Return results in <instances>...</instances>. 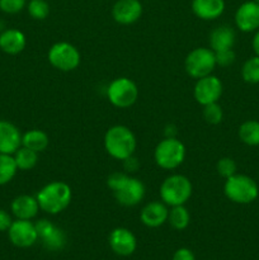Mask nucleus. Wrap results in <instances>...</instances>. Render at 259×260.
Instances as JSON below:
<instances>
[{
  "instance_id": "412c9836",
  "label": "nucleus",
  "mask_w": 259,
  "mask_h": 260,
  "mask_svg": "<svg viewBox=\"0 0 259 260\" xmlns=\"http://www.w3.org/2000/svg\"><path fill=\"white\" fill-rule=\"evenodd\" d=\"M192 10L203 20L217 19L225 10V0H193Z\"/></svg>"
},
{
  "instance_id": "b1692460",
  "label": "nucleus",
  "mask_w": 259,
  "mask_h": 260,
  "mask_svg": "<svg viewBox=\"0 0 259 260\" xmlns=\"http://www.w3.org/2000/svg\"><path fill=\"white\" fill-rule=\"evenodd\" d=\"M168 222L174 230L178 231H182L188 228L190 222V215L187 208L184 207V205L173 206L170 208L169 215H168Z\"/></svg>"
},
{
  "instance_id": "0eeeda50",
  "label": "nucleus",
  "mask_w": 259,
  "mask_h": 260,
  "mask_svg": "<svg viewBox=\"0 0 259 260\" xmlns=\"http://www.w3.org/2000/svg\"><path fill=\"white\" fill-rule=\"evenodd\" d=\"M107 98L117 108H130L139 98V88L128 78L114 79L107 88Z\"/></svg>"
},
{
  "instance_id": "bb28decb",
  "label": "nucleus",
  "mask_w": 259,
  "mask_h": 260,
  "mask_svg": "<svg viewBox=\"0 0 259 260\" xmlns=\"http://www.w3.org/2000/svg\"><path fill=\"white\" fill-rule=\"evenodd\" d=\"M241 78L248 84H259V56H253L244 62Z\"/></svg>"
},
{
  "instance_id": "c756f323",
  "label": "nucleus",
  "mask_w": 259,
  "mask_h": 260,
  "mask_svg": "<svg viewBox=\"0 0 259 260\" xmlns=\"http://www.w3.org/2000/svg\"><path fill=\"white\" fill-rule=\"evenodd\" d=\"M216 170H217L220 177L228 179V178L233 177L234 174H236L238 167H236L235 160H233L231 157H222V159H220L217 161Z\"/></svg>"
},
{
  "instance_id": "c85d7f7f",
  "label": "nucleus",
  "mask_w": 259,
  "mask_h": 260,
  "mask_svg": "<svg viewBox=\"0 0 259 260\" xmlns=\"http://www.w3.org/2000/svg\"><path fill=\"white\" fill-rule=\"evenodd\" d=\"M202 114L205 121L210 124L221 123V121H222L223 118L222 108H221V106L218 104V102L207 104V106H203Z\"/></svg>"
},
{
  "instance_id": "6e6552de",
  "label": "nucleus",
  "mask_w": 259,
  "mask_h": 260,
  "mask_svg": "<svg viewBox=\"0 0 259 260\" xmlns=\"http://www.w3.org/2000/svg\"><path fill=\"white\" fill-rule=\"evenodd\" d=\"M216 56L211 48L198 47L190 51L185 57V71L193 79L211 75L216 68Z\"/></svg>"
},
{
  "instance_id": "6ab92c4d",
  "label": "nucleus",
  "mask_w": 259,
  "mask_h": 260,
  "mask_svg": "<svg viewBox=\"0 0 259 260\" xmlns=\"http://www.w3.org/2000/svg\"><path fill=\"white\" fill-rule=\"evenodd\" d=\"M236 33L230 25H218L210 35V48L213 52L223 50H231L235 45Z\"/></svg>"
},
{
  "instance_id": "9b49d317",
  "label": "nucleus",
  "mask_w": 259,
  "mask_h": 260,
  "mask_svg": "<svg viewBox=\"0 0 259 260\" xmlns=\"http://www.w3.org/2000/svg\"><path fill=\"white\" fill-rule=\"evenodd\" d=\"M223 86L220 79L215 75H207L205 78L197 79V83L195 85V99L201 106H207V104L216 103L222 95Z\"/></svg>"
},
{
  "instance_id": "dca6fc26",
  "label": "nucleus",
  "mask_w": 259,
  "mask_h": 260,
  "mask_svg": "<svg viewBox=\"0 0 259 260\" xmlns=\"http://www.w3.org/2000/svg\"><path fill=\"white\" fill-rule=\"evenodd\" d=\"M22 146V135L12 122L0 119V154L13 155Z\"/></svg>"
},
{
  "instance_id": "4be33fe9",
  "label": "nucleus",
  "mask_w": 259,
  "mask_h": 260,
  "mask_svg": "<svg viewBox=\"0 0 259 260\" xmlns=\"http://www.w3.org/2000/svg\"><path fill=\"white\" fill-rule=\"evenodd\" d=\"M48 142H50L48 135L41 129H30L22 135V146L28 147L36 152H41L47 149Z\"/></svg>"
},
{
  "instance_id": "393cba45",
  "label": "nucleus",
  "mask_w": 259,
  "mask_h": 260,
  "mask_svg": "<svg viewBox=\"0 0 259 260\" xmlns=\"http://www.w3.org/2000/svg\"><path fill=\"white\" fill-rule=\"evenodd\" d=\"M14 161L19 170H30L37 165L38 162V152L28 149V147L20 146L14 152Z\"/></svg>"
},
{
  "instance_id": "39448f33",
  "label": "nucleus",
  "mask_w": 259,
  "mask_h": 260,
  "mask_svg": "<svg viewBox=\"0 0 259 260\" xmlns=\"http://www.w3.org/2000/svg\"><path fill=\"white\" fill-rule=\"evenodd\" d=\"M193 187L185 175L173 174L160 185V198L167 206L185 205L190 198Z\"/></svg>"
},
{
  "instance_id": "72a5a7b5",
  "label": "nucleus",
  "mask_w": 259,
  "mask_h": 260,
  "mask_svg": "<svg viewBox=\"0 0 259 260\" xmlns=\"http://www.w3.org/2000/svg\"><path fill=\"white\" fill-rule=\"evenodd\" d=\"M13 220L12 216L4 210H0V231H8L10 225H12Z\"/></svg>"
},
{
  "instance_id": "20e7f679",
  "label": "nucleus",
  "mask_w": 259,
  "mask_h": 260,
  "mask_svg": "<svg viewBox=\"0 0 259 260\" xmlns=\"http://www.w3.org/2000/svg\"><path fill=\"white\" fill-rule=\"evenodd\" d=\"M225 196L238 205H250L258 198L259 187L255 180L245 174H234L223 185Z\"/></svg>"
},
{
  "instance_id": "423d86ee",
  "label": "nucleus",
  "mask_w": 259,
  "mask_h": 260,
  "mask_svg": "<svg viewBox=\"0 0 259 260\" xmlns=\"http://www.w3.org/2000/svg\"><path fill=\"white\" fill-rule=\"evenodd\" d=\"M154 159L157 167L161 169H177L185 159V146L175 137H167L155 147Z\"/></svg>"
},
{
  "instance_id": "2f4dec72",
  "label": "nucleus",
  "mask_w": 259,
  "mask_h": 260,
  "mask_svg": "<svg viewBox=\"0 0 259 260\" xmlns=\"http://www.w3.org/2000/svg\"><path fill=\"white\" fill-rule=\"evenodd\" d=\"M216 56V63L218 66H222V68H228V66L233 65L235 62L236 55L234 52V50H223V51H217L215 52Z\"/></svg>"
},
{
  "instance_id": "f704fd0d",
  "label": "nucleus",
  "mask_w": 259,
  "mask_h": 260,
  "mask_svg": "<svg viewBox=\"0 0 259 260\" xmlns=\"http://www.w3.org/2000/svg\"><path fill=\"white\" fill-rule=\"evenodd\" d=\"M123 164H124V169H126L127 172H136L140 167L139 161H137L136 157H134V155L127 157L126 160H123Z\"/></svg>"
},
{
  "instance_id": "f03ea898",
  "label": "nucleus",
  "mask_w": 259,
  "mask_h": 260,
  "mask_svg": "<svg viewBox=\"0 0 259 260\" xmlns=\"http://www.w3.org/2000/svg\"><path fill=\"white\" fill-rule=\"evenodd\" d=\"M137 141L134 132L126 126L116 124L104 135V149L109 156L116 160H126L132 156L136 150Z\"/></svg>"
},
{
  "instance_id": "2eb2a0df",
  "label": "nucleus",
  "mask_w": 259,
  "mask_h": 260,
  "mask_svg": "<svg viewBox=\"0 0 259 260\" xmlns=\"http://www.w3.org/2000/svg\"><path fill=\"white\" fill-rule=\"evenodd\" d=\"M112 15L119 24H132L142 15V4L140 0H117L112 9Z\"/></svg>"
},
{
  "instance_id": "7ed1b4c3",
  "label": "nucleus",
  "mask_w": 259,
  "mask_h": 260,
  "mask_svg": "<svg viewBox=\"0 0 259 260\" xmlns=\"http://www.w3.org/2000/svg\"><path fill=\"white\" fill-rule=\"evenodd\" d=\"M71 197L70 185L63 182L48 183L36 196L40 210L48 215H57L65 211L70 205Z\"/></svg>"
},
{
  "instance_id": "c9c22d12",
  "label": "nucleus",
  "mask_w": 259,
  "mask_h": 260,
  "mask_svg": "<svg viewBox=\"0 0 259 260\" xmlns=\"http://www.w3.org/2000/svg\"><path fill=\"white\" fill-rule=\"evenodd\" d=\"M251 47H253V51L254 53H255V56H259V29L256 30L253 40H251Z\"/></svg>"
},
{
  "instance_id": "7c9ffc66",
  "label": "nucleus",
  "mask_w": 259,
  "mask_h": 260,
  "mask_svg": "<svg viewBox=\"0 0 259 260\" xmlns=\"http://www.w3.org/2000/svg\"><path fill=\"white\" fill-rule=\"evenodd\" d=\"M27 0H0V10L7 14H17L22 12Z\"/></svg>"
},
{
  "instance_id": "473e14b6",
  "label": "nucleus",
  "mask_w": 259,
  "mask_h": 260,
  "mask_svg": "<svg viewBox=\"0 0 259 260\" xmlns=\"http://www.w3.org/2000/svg\"><path fill=\"white\" fill-rule=\"evenodd\" d=\"M172 260H196V256L190 249L180 248L175 251Z\"/></svg>"
},
{
  "instance_id": "4468645a",
  "label": "nucleus",
  "mask_w": 259,
  "mask_h": 260,
  "mask_svg": "<svg viewBox=\"0 0 259 260\" xmlns=\"http://www.w3.org/2000/svg\"><path fill=\"white\" fill-rule=\"evenodd\" d=\"M235 24L244 33L256 32L259 29V4L254 0L245 2L236 9Z\"/></svg>"
},
{
  "instance_id": "cd10ccee",
  "label": "nucleus",
  "mask_w": 259,
  "mask_h": 260,
  "mask_svg": "<svg viewBox=\"0 0 259 260\" xmlns=\"http://www.w3.org/2000/svg\"><path fill=\"white\" fill-rule=\"evenodd\" d=\"M28 13L36 20H43L50 14V5L46 0H30L28 3Z\"/></svg>"
},
{
  "instance_id": "e433bc0d",
  "label": "nucleus",
  "mask_w": 259,
  "mask_h": 260,
  "mask_svg": "<svg viewBox=\"0 0 259 260\" xmlns=\"http://www.w3.org/2000/svg\"><path fill=\"white\" fill-rule=\"evenodd\" d=\"M254 2H256V3H258V4H259V0H254Z\"/></svg>"
},
{
  "instance_id": "a211bd4d",
  "label": "nucleus",
  "mask_w": 259,
  "mask_h": 260,
  "mask_svg": "<svg viewBox=\"0 0 259 260\" xmlns=\"http://www.w3.org/2000/svg\"><path fill=\"white\" fill-rule=\"evenodd\" d=\"M10 210H12V213L18 220H32L37 216L40 206H38L36 197L22 194L13 200L12 205H10Z\"/></svg>"
},
{
  "instance_id": "f8f14e48",
  "label": "nucleus",
  "mask_w": 259,
  "mask_h": 260,
  "mask_svg": "<svg viewBox=\"0 0 259 260\" xmlns=\"http://www.w3.org/2000/svg\"><path fill=\"white\" fill-rule=\"evenodd\" d=\"M36 225L38 239H41L46 249L51 251H58L65 248L66 235L60 228L53 225L51 221L42 218L38 220Z\"/></svg>"
},
{
  "instance_id": "f257e3e1",
  "label": "nucleus",
  "mask_w": 259,
  "mask_h": 260,
  "mask_svg": "<svg viewBox=\"0 0 259 260\" xmlns=\"http://www.w3.org/2000/svg\"><path fill=\"white\" fill-rule=\"evenodd\" d=\"M108 187L113 190L117 202L124 207L137 206L145 197V185L140 179L123 173H113L107 180Z\"/></svg>"
},
{
  "instance_id": "9d476101",
  "label": "nucleus",
  "mask_w": 259,
  "mask_h": 260,
  "mask_svg": "<svg viewBox=\"0 0 259 260\" xmlns=\"http://www.w3.org/2000/svg\"><path fill=\"white\" fill-rule=\"evenodd\" d=\"M8 238L10 243L17 248H30L38 240L36 225L30 220H15L8 230Z\"/></svg>"
},
{
  "instance_id": "1a4fd4ad",
  "label": "nucleus",
  "mask_w": 259,
  "mask_h": 260,
  "mask_svg": "<svg viewBox=\"0 0 259 260\" xmlns=\"http://www.w3.org/2000/svg\"><path fill=\"white\" fill-rule=\"evenodd\" d=\"M48 61L60 71H73L80 65V52L69 42H57L48 51Z\"/></svg>"
},
{
  "instance_id": "a878e982",
  "label": "nucleus",
  "mask_w": 259,
  "mask_h": 260,
  "mask_svg": "<svg viewBox=\"0 0 259 260\" xmlns=\"http://www.w3.org/2000/svg\"><path fill=\"white\" fill-rule=\"evenodd\" d=\"M18 172L13 155L0 154V185L8 184Z\"/></svg>"
},
{
  "instance_id": "ddd939ff",
  "label": "nucleus",
  "mask_w": 259,
  "mask_h": 260,
  "mask_svg": "<svg viewBox=\"0 0 259 260\" xmlns=\"http://www.w3.org/2000/svg\"><path fill=\"white\" fill-rule=\"evenodd\" d=\"M108 243L112 251L119 256L132 255L137 248L136 236L132 231L124 228H117L112 230L108 236Z\"/></svg>"
},
{
  "instance_id": "5701e85b",
  "label": "nucleus",
  "mask_w": 259,
  "mask_h": 260,
  "mask_svg": "<svg viewBox=\"0 0 259 260\" xmlns=\"http://www.w3.org/2000/svg\"><path fill=\"white\" fill-rule=\"evenodd\" d=\"M239 139L248 146H259V121L249 119L239 127Z\"/></svg>"
},
{
  "instance_id": "aec40b11",
  "label": "nucleus",
  "mask_w": 259,
  "mask_h": 260,
  "mask_svg": "<svg viewBox=\"0 0 259 260\" xmlns=\"http://www.w3.org/2000/svg\"><path fill=\"white\" fill-rule=\"evenodd\" d=\"M25 45V36L19 29L9 28L0 33V48L8 55H18L24 50Z\"/></svg>"
},
{
  "instance_id": "f3484780",
  "label": "nucleus",
  "mask_w": 259,
  "mask_h": 260,
  "mask_svg": "<svg viewBox=\"0 0 259 260\" xmlns=\"http://www.w3.org/2000/svg\"><path fill=\"white\" fill-rule=\"evenodd\" d=\"M168 210L167 205L164 202H150L145 206L140 213V220L145 226L151 229H156L159 226L164 225L168 221Z\"/></svg>"
}]
</instances>
